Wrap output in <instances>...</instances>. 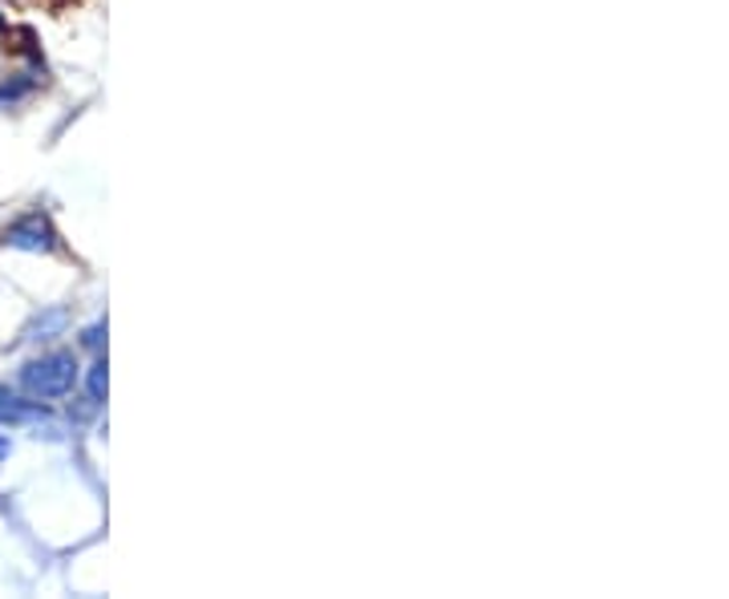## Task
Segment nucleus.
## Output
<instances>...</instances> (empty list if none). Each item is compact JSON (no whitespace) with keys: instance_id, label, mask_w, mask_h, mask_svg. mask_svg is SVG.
I'll list each match as a JSON object with an SVG mask.
<instances>
[{"instance_id":"obj_7","label":"nucleus","mask_w":729,"mask_h":599,"mask_svg":"<svg viewBox=\"0 0 729 599\" xmlns=\"http://www.w3.org/2000/svg\"><path fill=\"white\" fill-rule=\"evenodd\" d=\"M9 454H12V442H9V438H0V462H4Z\"/></svg>"},{"instance_id":"obj_3","label":"nucleus","mask_w":729,"mask_h":599,"mask_svg":"<svg viewBox=\"0 0 729 599\" xmlns=\"http://www.w3.org/2000/svg\"><path fill=\"white\" fill-rule=\"evenodd\" d=\"M49 418L46 401L37 397H21V393H12L9 385H0V425H29V422H41Z\"/></svg>"},{"instance_id":"obj_1","label":"nucleus","mask_w":729,"mask_h":599,"mask_svg":"<svg viewBox=\"0 0 729 599\" xmlns=\"http://www.w3.org/2000/svg\"><path fill=\"white\" fill-rule=\"evenodd\" d=\"M21 389L37 401H53L73 393L78 385V356L73 353H46L21 369Z\"/></svg>"},{"instance_id":"obj_2","label":"nucleus","mask_w":729,"mask_h":599,"mask_svg":"<svg viewBox=\"0 0 729 599\" xmlns=\"http://www.w3.org/2000/svg\"><path fill=\"white\" fill-rule=\"evenodd\" d=\"M0 247H17V252H53L57 232L49 227V219L41 212L21 215L0 232Z\"/></svg>"},{"instance_id":"obj_6","label":"nucleus","mask_w":729,"mask_h":599,"mask_svg":"<svg viewBox=\"0 0 729 599\" xmlns=\"http://www.w3.org/2000/svg\"><path fill=\"white\" fill-rule=\"evenodd\" d=\"M98 341H101V324H93V328L81 333V344H90V348H98Z\"/></svg>"},{"instance_id":"obj_5","label":"nucleus","mask_w":729,"mask_h":599,"mask_svg":"<svg viewBox=\"0 0 729 599\" xmlns=\"http://www.w3.org/2000/svg\"><path fill=\"white\" fill-rule=\"evenodd\" d=\"M90 401L93 405L106 401V361H93V369H90Z\"/></svg>"},{"instance_id":"obj_4","label":"nucleus","mask_w":729,"mask_h":599,"mask_svg":"<svg viewBox=\"0 0 729 599\" xmlns=\"http://www.w3.org/2000/svg\"><path fill=\"white\" fill-rule=\"evenodd\" d=\"M61 328H66V308H53V312H46V316H37V321L24 328L21 341H49V336L61 333Z\"/></svg>"}]
</instances>
